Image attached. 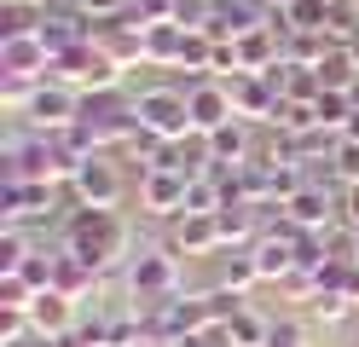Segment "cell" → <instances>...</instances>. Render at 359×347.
I'll return each instance as SVG.
<instances>
[{
	"label": "cell",
	"mask_w": 359,
	"mask_h": 347,
	"mask_svg": "<svg viewBox=\"0 0 359 347\" xmlns=\"http://www.w3.org/2000/svg\"><path fill=\"white\" fill-rule=\"evenodd\" d=\"M64 249L76 254V261H87L99 278H110L122 261H128V220L116 215V208H70L64 215Z\"/></svg>",
	"instance_id": "cell-1"
},
{
	"label": "cell",
	"mask_w": 359,
	"mask_h": 347,
	"mask_svg": "<svg viewBox=\"0 0 359 347\" xmlns=\"http://www.w3.org/2000/svg\"><path fill=\"white\" fill-rule=\"evenodd\" d=\"M47 81H64V87H76V93H116L122 87V64L104 58L93 41H76L70 53H58L47 64Z\"/></svg>",
	"instance_id": "cell-2"
},
{
	"label": "cell",
	"mask_w": 359,
	"mask_h": 347,
	"mask_svg": "<svg viewBox=\"0 0 359 347\" xmlns=\"http://www.w3.org/2000/svg\"><path fill=\"white\" fill-rule=\"evenodd\" d=\"M76 122L99 139V151H122L133 133H140V116H133V99L116 87V93H81V116Z\"/></svg>",
	"instance_id": "cell-3"
},
{
	"label": "cell",
	"mask_w": 359,
	"mask_h": 347,
	"mask_svg": "<svg viewBox=\"0 0 359 347\" xmlns=\"http://www.w3.org/2000/svg\"><path fill=\"white\" fill-rule=\"evenodd\" d=\"M122 278H128V295L140 307H163V301L180 295V254L174 249H140L122 266Z\"/></svg>",
	"instance_id": "cell-4"
},
{
	"label": "cell",
	"mask_w": 359,
	"mask_h": 347,
	"mask_svg": "<svg viewBox=\"0 0 359 347\" xmlns=\"http://www.w3.org/2000/svg\"><path fill=\"white\" fill-rule=\"evenodd\" d=\"M133 116L151 139H186L191 133V110H186V87H145L133 93Z\"/></svg>",
	"instance_id": "cell-5"
},
{
	"label": "cell",
	"mask_w": 359,
	"mask_h": 347,
	"mask_svg": "<svg viewBox=\"0 0 359 347\" xmlns=\"http://www.w3.org/2000/svg\"><path fill=\"white\" fill-rule=\"evenodd\" d=\"M122 168H116V156L110 151H99V156H87L81 168L70 174V197L81 203V208H116L122 203Z\"/></svg>",
	"instance_id": "cell-6"
},
{
	"label": "cell",
	"mask_w": 359,
	"mask_h": 347,
	"mask_svg": "<svg viewBox=\"0 0 359 347\" xmlns=\"http://www.w3.org/2000/svg\"><path fill=\"white\" fill-rule=\"evenodd\" d=\"M18 116H24V128H35V133H58V128H70L76 116H81V93L64 87V81H41L35 99L18 110Z\"/></svg>",
	"instance_id": "cell-7"
},
{
	"label": "cell",
	"mask_w": 359,
	"mask_h": 347,
	"mask_svg": "<svg viewBox=\"0 0 359 347\" xmlns=\"http://www.w3.org/2000/svg\"><path fill=\"white\" fill-rule=\"evenodd\" d=\"M53 203H58V185L53 179H6V185H0V215H6V226H24V220L53 215Z\"/></svg>",
	"instance_id": "cell-8"
},
{
	"label": "cell",
	"mask_w": 359,
	"mask_h": 347,
	"mask_svg": "<svg viewBox=\"0 0 359 347\" xmlns=\"http://www.w3.org/2000/svg\"><path fill=\"white\" fill-rule=\"evenodd\" d=\"M186 110H191V133H215V128H226L232 122V87L226 81H215V76H203V81H191L186 87Z\"/></svg>",
	"instance_id": "cell-9"
},
{
	"label": "cell",
	"mask_w": 359,
	"mask_h": 347,
	"mask_svg": "<svg viewBox=\"0 0 359 347\" xmlns=\"http://www.w3.org/2000/svg\"><path fill=\"white\" fill-rule=\"evenodd\" d=\"M186 191H191L186 174L151 168V174L140 179V208H145L151 220H180V215H186Z\"/></svg>",
	"instance_id": "cell-10"
},
{
	"label": "cell",
	"mask_w": 359,
	"mask_h": 347,
	"mask_svg": "<svg viewBox=\"0 0 359 347\" xmlns=\"http://www.w3.org/2000/svg\"><path fill=\"white\" fill-rule=\"evenodd\" d=\"M342 208V191H330V185H319V179H307L296 197H290L278 215L290 220V226H302V231H330V215Z\"/></svg>",
	"instance_id": "cell-11"
},
{
	"label": "cell",
	"mask_w": 359,
	"mask_h": 347,
	"mask_svg": "<svg viewBox=\"0 0 359 347\" xmlns=\"http://www.w3.org/2000/svg\"><path fill=\"white\" fill-rule=\"evenodd\" d=\"M29 324H35V336L58 341V336H70L76 324H81V301H70L64 290H41L29 301Z\"/></svg>",
	"instance_id": "cell-12"
},
{
	"label": "cell",
	"mask_w": 359,
	"mask_h": 347,
	"mask_svg": "<svg viewBox=\"0 0 359 347\" xmlns=\"http://www.w3.org/2000/svg\"><path fill=\"white\" fill-rule=\"evenodd\" d=\"M232 46H238V69L243 76H266L273 64H284V29L278 23H261V29L238 35Z\"/></svg>",
	"instance_id": "cell-13"
},
{
	"label": "cell",
	"mask_w": 359,
	"mask_h": 347,
	"mask_svg": "<svg viewBox=\"0 0 359 347\" xmlns=\"http://www.w3.org/2000/svg\"><path fill=\"white\" fill-rule=\"evenodd\" d=\"M232 87V110L243 116V122H273V116H278V87L273 81H266V76H232L226 81Z\"/></svg>",
	"instance_id": "cell-14"
},
{
	"label": "cell",
	"mask_w": 359,
	"mask_h": 347,
	"mask_svg": "<svg viewBox=\"0 0 359 347\" xmlns=\"http://www.w3.org/2000/svg\"><path fill=\"white\" fill-rule=\"evenodd\" d=\"M47 64H53V53L41 46V35L0 41V76H35V81H47Z\"/></svg>",
	"instance_id": "cell-15"
},
{
	"label": "cell",
	"mask_w": 359,
	"mask_h": 347,
	"mask_svg": "<svg viewBox=\"0 0 359 347\" xmlns=\"http://www.w3.org/2000/svg\"><path fill=\"white\" fill-rule=\"evenodd\" d=\"M220 243V215H180L174 220V254H215Z\"/></svg>",
	"instance_id": "cell-16"
},
{
	"label": "cell",
	"mask_w": 359,
	"mask_h": 347,
	"mask_svg": "<svg viewBox=\"0 0 359 347\" xmlns=\"http://www.w3.org/2000/svg\"><path fill=\"white\" fill-rule=\"evenodd\" d=\"M209 151H215V162H226V168H243V162L255 156V133H250V122H243V116H232L226 128H215V133H209Z\"/></svg>",
	"instance_id": "cell-17"
},
{
	"label": "cell",
	"mask_w": 359,
	"mask_h": 347,
	"mask_svg": "<svg viewBox=\"0 0 359 347\" xmlns=\"http://www.w3.org/2000/svg\"><path fill=\"white\" fill-rule=\"evenodd\" d=\"M313 76H319L325 93H348V87L359 81V58H353V46H336V41H330V53L313 64Z\"/></svg>",
	"instance_id": "cell-18"
},
{
	"label": "cell",
	"mask_w": 359,
	"mask_h": 347,
	"mask_svg": "<svg viewBox=\"0 0 359 347\" xmlns=\"http://www.w3.org/2000/svg\"><path fill=\"white\" fill-rule=\"evenodd\" d=\"M186 58V23L168 18V23H151L145 29V64H180Z\"/></svg>",
	"instance_id": "cell-19"
},
{
	"label": "cell",
	"mask_w": 359,
	"mask_h": 347,
	"mask_svg": "<svg viewBox=\"0 0 359 347\" xmlns=\"http://www.w3.org/2000/svg\"><path fill=\"white\" fill-rule=\"evenodd\" d=\"M53 290H64L70 301H81V295H93V290H99V272L87 266V261H76L70 249H58V272H53Z\"/></svg>",
	"instance_id": "cell-20"
},
{
	"label": "cell",
	"mask_w": 359,
	"mask_h": 347,
	"mask_svg": "<svg viewBox=\"0 0 359 347\" xmlns=\"http://www.w3.org/2000/svg\"><path fill=\"white\" fill-rule=\"evenodd\" d=\"M307 313H313V318H319V324H342L348 313H359V301H353V295H348L342 284H325L319 295H313V301H307Z\"/></svg>",
	"instance_id": "cell-21"
},
{
	"label": "cell",
	"mask_w": 359,
	"mask_h": 347,
	"mask_svg": "<svg viewBox=\"0 0 359 347\" xmlns=\"http://www.w3.org/2000/svg\"><path fill=\"white\" fill-rule=\"evenodd\" d=\"M29 254H35V243H29V231H24V226H6V231H0V278L24 272Z\"/></svg>",
	"instance_id": "cell-22"
},
{
	"label": "cell",
	"mask_w": 359,
	"mask_h": 347,
	"mask_svg": "<svg viewBox=\"0 0 359 347\" xmlns=\"http://www.w3.org/2000/svg\"><path fill=\"white\" fill-rule=\"evenodd\" d=\"M266 336H273V318H261V313H250V307L226 324V341H232V347H266Z\"/></svg>",
	"instance_id": "cell-23"
},
{
	"label": "cell",
	"mask_w": 359,
	"mask_h": 347,
	"mask_svg": "<svg viewBox=\"0 0 359 347\" xmlns=\"http://www.w3.org/2000/svg\"><path fill=\"white\" fill-rule=\"evenodd\" d=\"M330 53V35H284V64H302V69H313Z\"/></svg>",
	"instance_id": "cell-24"
},
{
	"label": "cell",
	"mask_w": 359,
	"mask_h": 347,
	"mask_svg": "<svg viewBox=\"0 0 359 347\" xmlns=\"http://www.w3.org/2000/svg\"><path fill=\"white\" fill-rule=\"evenodd\" d=\"M35 23H41V12H35V6H24V0H6V6H0V41L35 35Z\"/></svg>",
	"instance_id": "cell-25"
},
{
	"label": "cell",
	"mask_w": 359,
	"mask_h": 347,
	"mask_svg": "<svg viewBox=\"0 0 359 347\" xmlns=\"http://www.w3.org/2000/svg\"><path fill=\"white\" fill-rule=\"evenodd\" d=\"M226 290H238V295H250L255 284H261V266H255V254L250 249H232V261H226V278H220Z\"/></svg>",
	"instance_id": "cell-26"
},
{
	"label": "cell",
	"mask_w": 359,
	"mask_h": 347,
	"mask_svg": "<svg viewBox=\"0 0 359 347\" xmlns=\"http://www.w3.org/2000/svg\"><path fill=\"white\" fill-rule=\"evenodd\" d=\"M313 110H319V128H330L336 139H342L348 116H353V99H348V93H319V99H313Z\"/></svg>",
	"instance_id": "cell-27"
},
{
	"label": "cell",
	"mask_w": 359,
	"mask_h": 347,
	"mask_svg": "<svg viewBox=\"0 0 359 347\" xmlns=\"http://www.w3.org/2000/svg\"><path fill=\"white\" fill-rule=\"evenodd\" d=\"M53 272H58V254H47V249H35L29 261H24V272H12V278H24V284L41 295V290H53Z\"/></svg>",
	"instance_id": "cell-28"
},
{
	"label": "cell",
	"mask_w": 359,
	"mask_h": 347,
	"mask_svg": "<svg viewBox=\"0 0 359 347\" xmlns=\"http://www.w3.org/2000/svg\"><path fill=\"white\" fill-rule=\"evenodd\" d=\"M266 347H307V324H296V318L273 324V336H266Z\"/></svg>",
	"instance_id": "cell-29"
},
{
	"label": "cell",
	"mask_w": 359,
	"mask_h": 347,
	"mask_svg": "<svg viewBox=\"0 0 359 347\" xmlns=\"http://www.w3.org/2000/svg\"><path fill=\"white\" fill-rule=\"evenodd\" d=\"M29 301H35V290L24 284V278H0V307H24L29 313Z\"/></svg>",
	"instance_id": "cell-30"
},
{
	"label": "cell",
	"mask_w": 359,
	"mask_h": 347,
	"mask_svg": "<svg viewBox=\"0 0 359 347\" xmlns=\"http://www.w3.org/2000/svg\"><path fill=\"white\" fill-rule=\"evenodd\" d=\"M342 220H348V226H359V179H353V185H342Z\"/></svg>",
	"instance_id": "cell-31"
},
{
	"label": "cell",
	"mask_w": 359,
	"mask_h": 347,
	"mask_svg": "<svg viewBox=\"0 0 359 347\" xmlns=\"http://www.w3.org/2000/svg\"><path fill=\"white\" fill-rule=\"evenodd\" d=\"M24 6H35V12H41V6H53V0H24Z\"/></svg>",
	"instance_id": "cell-32"
},
{
	"label": "cell",
	"mask_w": 359,
	"mask_h": 347,
	"mask_svg": "<svg viewBox=\"0 0 359 347\" xmlns=\"http://www.w3.org/2000/svg\"><path fill=\"white\" fill-rule=\"evenodd\" d=\"M353 261H359V226H353Z\"/></svg>",
	"instance_id": "cell-33"
}]
</instances>
